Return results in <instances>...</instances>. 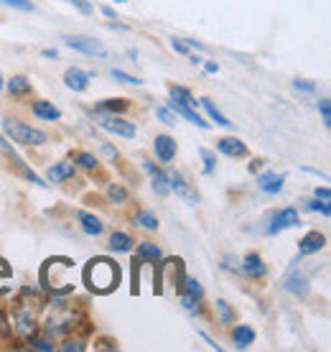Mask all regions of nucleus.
<instances>
[{
  "instance_id": "1",
  "label": "nucleus",
  "mask_w": 331,
  "mask_h": 352,
  "mask_svg": "<svg viewBox=\"0 0 331 352\" xmlns=\"http://www.w3.org/2000/svg\"><path fill=\"white\" fill-rule=\"evenodd\" d=\"M82 278H84L89 291H95V294H110L120 283V265L115 263V261H110V258H92L84 265Z\"/></svg>"
},
{
  "instance_id": "2",
  "label": "nucleus",
  "mask_w": 331,
  "mask_h": 352,
  "mask_svg": "<svg viewBox=\"0 0 331 352\" xmlns=\"http://www.w3.org/2000/svg\"><path fill=\"white\" fill-rule=\"evenodd\" d=\"M3 133H5L13 143H18V146H36V148H38V146H46V143H49V133L38 131L34 125L21 123L16 118H5V120H3Z\"/></svg>"
},
{
  "instance_id": "3",
  "label": "nucleus",
  "mask_w": 331,
  "mask_h": 352,
  "mask_svg": "<svg viewBox=\"0 0 331 352\" xmlns=\"http://www.w3.org/2000/svg\"><path fill=\"white\" fill-rule=\"evenodd\" d=\"M95 120H97V125H100L102 131L113 133V135H120V138H135V133H138L135 123L125 120V118H120V115L95 113Z\"/></svg>"
},
{
  "instance_id": "4",
  "label": "nucleus",
  "mask_w": 331,
  "mask_h": 352,
  "mask_svg": "<svg viewBox=\"0 0 331 352\" xmlns=\"http://www.w3.org/2000/svg\"><path fill=\"white\" fill-rule=\"evenodd\" d=\"M301 225V214H298L296 207H286L280 212H271V222L265 228V235H278L288 228H298Z\"/></svg>"
},
{
  "instance_id": "5",
  "label": "nucleus",
  "mask_w": 331,
  "mask_h": 352,
  "mask_svg": "<svg viewBox=\"0 0 331 352\" xmlns=\"http://www.w3.org/2000/svg\"><path fill=\"white\" fill-rule=\"evenodd\" d=\"M64 44L74 49L79 54H87V56H107V46L102 41H97L92 36H61Z\"/></svg>"
},
{
  "instance_id": "6",
  "label": "nucleus",
  "mask_w": 331,
  "mask_h": 352,
  "mask_svg": "<svg viewBox=\"0 0 331 352\" xmlns=\"http://www.w3.org/2000/svg\"><path fill=\"white\" fill-rule=\"evenodd\" d=\"M166 174H168V184H171V189L181 197L183 202H186V204H199V194L194 192L192 184L183 179L181 171H174V168H171V171H166Z\"/></svg>"
},
{
  "instance_id": "7",
  "label": "nucleus",
  "mask_w": 331,
  "mask_h": 352,
  "mask_svg": "<svg viewBox=\"0 0 331 352\" xmlns=\"http://www.w3.org/2000/svg\"><path fill=\"white\" fill-rule=\"evenodd\" d=\"M240 273L247 276L250 281H262L268 276V265L262 263V258L258 253H247L242 258V263H240Z\"/></svg>"
},
{
  "instance_id": "8",
  "label": "nucleus",
  "mask_w": 331,
  "mask_h": 352,
  "mask_svg": "<svg viewBox=\"0 0 331 352\" xmlns=\"http://www.w3.org/2000/svg\"><path fill=\"white\" fill-rule=\"evenodd\" d=\"M92 72H84L79 67H71V69L64 72V85L71 89V92H87L89 82H92Z\"/></svg>"
},
{
  "instance_id": "9",
  "label": "nucleus",
  "mask_w": 331,
  "mask_h": 352,
  "mask_svg": "<svg viewBox=\"0 0 331 352\" xmlns=\"http://www.w3.org/2000/svg\"><path fill=\"white\" fill-rule=\"evenodd\" d=\"M143 168L150 174V186H153V192H156L158 197H168V192H171L168 174H166V171H161L153 161H143Z\"/></svg>"
},
{
  "instance_id": "10",
  "label": "nucleus",
  "mask_w": 331,
  "mask_h": 352,
  "mask_svg": "<svg viewBox=\"0 0 331 352\" xmlns=\"http://www.w3.org/2000/svg\"><path fill=\"white\" fill-rule=\"evenodd\" d=\"M323 245H326V235L323 232H319V230H311V232H306L304 238H301V243H298V256H314V253H319V250H323Z\"/></svg>"
},
{
  "instance_id": "11",
  "label": "nucleus",
  "mask_w": 331,
  "mask_h": 352,
  "mask_svg": "<svg viewBox=\"0 0 331 352\" xmlns=\"http://www.w3.org/2000/svg\"><path fill=\"white\" fill-rule=\"evenodd\" d=\"M166 105L174 110L176 118H183V120H189V123L199 125V128H204V131L209 128V123H207V120H204V118H201V115L196 113V110H194L192 105H186V102H179V100H174V97H171V100H168Z\"/></svg>"
},
{
  "instance_id": "12",
  "label": "nucleus",
  "mask_w": 331,
  "mask_h": 352,
  "mask_svg": "<svg viewBox=\"0 0 331 352\" xmlns=\"http://www.w3.org/2000/svg\"><path fill=\"white\" fill-rule=\"evenodd\" d=\"M153 151H156V159L163 164V166H168L171 161L176 159V141L171 138V135H156V141H153Z\"/></svg>"
},
{
  "instance_id": "13",
  "label": "nucleus",
  "mask_w": 331,
  "mask_h": 352,
  "mask_svg": "<svg viewBox=\"0 0 331 352\" xmlns=\"http://www.w3.org/2000/svg\"><path fill=\"white\" fill-rule=\"evenodd\" d=\"M286 291H290L293 296H298V299H306L308 296V291H311V286H308V278H306V273L301 271H290L286 276Z\"/></svg>"
},
{
  "instance_id": "14",
  "label": "nucleus",
  "mask_w": 331,
  "mask_h": 352,
  "mask_svg": "<svg viewBox=\"0 0 331 352\" xmlns=\"http://www.w3.org/2000/svg\"><path fill=\"white\" fill-rule=\"evenodd\" d=\"M77 220H79V225H82V230H84V235H89V238H100V235L105 232V222L100 220L97 214H92V212L79 210Z\"/></svg>"
},
{
  "instance_id": "15",
  "label": "nucleus",
  "mask_w": 331,
  "mask_h": 352,
  "mask_svg": "<svg viewBox=\"0 0 331 352\" xmlns=\"http://www.w3.org/2000/svg\"><path fill=\"white\" fill-rule=\"evenodd\" d=\"M283 182H286V176L283 174L265 171V174L258 176V189H260L262 194H268V197H275V194L283 189Z\"/></svg>"
},
{
  "instance_id": "16",
  "label": "nucleus",
  "mask_w": 331,
  "mask_h": 352,
  "mask_svg": "<svg viewBox=\"0 0 331 352\" xmlns=\"http://www.w3.org/2000/svg\"><path fill=\"white\" fill-rule=\"evenodd\" d=\"M46 176H49V182H54V184H61V182H69V179L77 176V166H74L69 159H64V161H59V164H54Z\"/></svg>"
},
{
  "instance_id": "17",
  "label": "nucleus",
  "mask_w": 331,
  "mask_h": 352,
  "mask_svg": "<svg viewBox=\"0 0 331 352\" xmlns=\"http://www.w3.org/2000/svg\"><path fill=\"white\" fill-rule=\"evenodd\" d=\"M217 151L225 153V156H229V159H244V156L250 153L247 146H244L242 141H237V138H219Z\"/></svg>"
},
{
  "instance_id": "18",
  "label": "nucleus",
  "mask_w": 331,
  "mask_h": 352,
  "mask_svg": "<svg viewBox=\"0 0 331 352\" xmlns=\"http://www.w3.org/2000/svg\"><path fill=\"white\" fill-rule=\"evenodd\" d=\"M31 110H34L36 118H41V120H46V123H56V120H61V110L59 107H54L49 100H36L34 105H31Z\"/></svg>"
},
{
  "instance_id": "19",
  "label": "nucleus",
  "mask_w": 331,
  "mask_h": 352,
  "mask_svg": "<svg viewBox=\"0 0 331 352\" xmlns=\"http://www.w3.org/2000/svg\"><path fill=\"white\" fill-rule=\"evenodd\" d=\"M125 110H130V100H125V97H110V100H100L95 105V113H107V115H120Z\"/></svg>"
},
{
  "instance_id": "20",
  "label": "nucleus",
  "mask_w": 331,
  "mask_h": 352,
  "mask_svg": "<svg viewBox=\"0 0 331 352\" xmlns=\"http://www.w3.org/2000/svg\"><path fill=\"white\" fill-rule=\"evenodd\" d=\"M8 92L13 100H23V97H28L34 92V87H31V80H28L26 74H16V77L8 80Z\"/></svg>"
},
{
  "instance_id": "21",
  "label": "nucleus",
  "mask_w": 331,
  "mask_h": 352,
  "mask_svg": "<svg viewBox=\"0 0 331 352\" xmlns=\"http://www.w3.org/2000/svg\"><path fill=\"white\" fill-rule=\"evenodd\" d=\"M232 342H235L237 350H247L255 342V329L250 324H237L232 329Z\"/></svg>"
},
{
  "instance_id": "22",
  "label": "nucleus",
  "mask_w": 331,
  "mask_h": 352,
  "mask_svg": "<svg viewBox=\"0 0 331 352\" xmlns=\"http://www.w3.org/2000/svg\"><path fill=\"white\" fill-rule=\"evenodd\" d=\"M135 258H138L140 263H146V261L156 263V261H161V258H163V253H161V248H158L156 243H148V240H143V243L138 245V250H135Z\"/></svg>"
},
{
  "instance_id": "23",
  "label": "nucleus",
  "mask_w": 331,
  "mask_h": 352,
  "mask_svg": "<svg viewBox=\"0 0 331 352\" xmlns=\"http://www.w3.org/2000/svg\"><path fill=\"white\" fill-rule=\"evenodd\" d=\"M107 245H110L113 253H130L133 245H135V240H133L128 232H120V230H117V232L110 235V243H107Z\"/></svg>"
},
{
  "instance_id": "24",
  "label": "nucleus",
  "mask_w": 331,
  "mask_h": 352,
  "mask_svg": "<svg viewBox=\"0 0 331 352\" xmlns=\"http://www.w3.org/2000/svg\"><path fill=\"white\" fill-rule=\"evenodd\" d=\"M201 107H204V110L209 113V118H212V120H214V123H217V125H222V128H227V131H232V128H235V123H232V120H227L225 115L219 113L217 105L212 102L209 97H201Z\"/></svg>"
},
{
  "instance_id": "25",
  "label": "nucleus",
  "mask_w": 331,
  "mask_h": 352,
  "mask_svg": "<svg viewBox=\"0 0 331 352\" xmlns=\"http://www.w3.org/2000/svg\"><path fill=\"white\" fill-rule=\"evenodd\" d=\"M71 161H74V166L84 168V171H95V168L100 166V159H97L95 153H89V151H77V153L71 156Z\"/></svg>"
},
{
  "instance_id": "26",
  "label": "nucleus",
  "mask_w": 331,
  "mask_h": 352,
  "mask_svg": "<svg viewBox=\"0 0 331 352\" xmlns=\"http://www.w3.org/2000/svg\"><path fill=\"white\" fill-rule=\"evenodd\" d=\"M168 95L174 97V100H179V102H186V105H196V97H194V92L189 87H183V85H171L168 87Z\"/></svg>"
},
{
  "instance_id": "27",
  "label": "nucleus",
  "mask_w": 331,
  "mask_h": 352,
  "mask_svg": "<svg viewBox=\"0 0 331 352\" xmlns=\"http://www.w3.org/2000/svg\"><path fill=\"white\" fill-rule=\"evenodd\" d=\"M133 225H138L143 230H158V217L148 210H140L135 217H133Z\"/></svg>"
},
{
  "instance_id": "28",
  "label": "nucleus",
  "mask_w": 331,
  "mask_h": 352,
  "mask_svg": "<svg viewBox=\"0 0 331 352\" xmlns=\"http://www.w3.org/2000/svg\"><path fill=\"white\" fill-rule=\"evenodd\" d=\"M128 197H130V192L125 189L122 184H117V182H113V184H107V199L115 204H125L128 202Z\"/></svg>"
},
{
  "instance_id": "29",
  "label": "nucleus",
  "mask_w": 331,
  "mask_h": 352,
  "mask_svg": "<svg viewBox=\"0 0 331 352\" xmlns=\"http://www.w3.org/2000/svg\"><path fill=\"white\" fill-rule=\"evenodd\" d=\"M179 296H181V307L186 314H192V317L201 314V299H196V296H192V294H186V291H181Z\"/></svg>"
},
{
  "instance_id": "30",
  "label": "nucleus",
  "mask_w": 331,
  "mask_h": 352,
  "mask_svg": "<svg viewBox=\"0 0 331 352\" xmlns=\"http://www.w3.org/2000/svg\"><path fill=\"white\" fill-rule=\"evenodd\" d=\"M28 347H31V350H38V352H54V347H56V344L52 342V337L34 335V337H28Z\"/></svg>"
},
{
  "instance_id": "31",
  "label": "nucleus",
  "mask_w": 331,
  "mask_h": 352,
  "mask_svg": "<svg viewBox=\"0 0 331 352\" xmlns=\"http://www.w3.org/2000/svg\"><path fill=\"white\" fill-rule=\"evenodd\" d=\"M217 314H219V322H222V324H232V322L237 319V314L232 311V307H229L225 299H217Z\"/></svg>"
},
{
  "instance_id": "32",
  "label": "nucleus",
  "mask_w": 331,
  "mask_h": 352,
  "mask_svg": "<svg viewBox=\"0 0 331 352\" xmlns=\"http://www.w3.org/2000/svg\"><path fill=\"white\" fill-rule=\"evenodd\" d=\"M199 156L204 159V174L212 176L214 174V168H217V153L209 148H199Z\"/></svg>"
},
{
  "instance_id": "33",
  "label": "nucleus",
  "mask_w": 331,
  "mask_h": 352,
  "mask_svg": "<svg viewBox=\"0 0 331 352\" xmlns=\"http://www.w3.org/2000/svg\"><path fill=\"white\" fill-rule=\"evenodd\" d=\"M18 168H21V174L26 176V179H28V182H31V184L41 186V189H46V186H49V182H44V179H41V176L36 174V171H31V168L26 166V161H23V159L18 161Z\"/></svg>"
},
{
  "instance_id": "34",
  "label": "nucleus",
  "mask_w": 331,
  "mask_h": 352,
  "mask_svg": "<svg viewBox=\"0 0 331 352\" xmlns=\"http://www.w3.org/2000/svg\"><path fill=\"white\" fill-rule=\"evenodd\" d=\"M181 291H186V294H192V296H196V299H201L204 296V289H201V283L196 281V278H183V289Z\"/></svg>"
},
{
  "instance_id": "35",
  "label": "nucleus",
  "mask_w": 331,
  "mask_h": 352,
  "mask_svg": "<svg viewBox=\"0 0 331 352\" xmlns=\"http://www.w3.org/2000/svg\"><path fill=\"white\" fill-rule=\"evenodd\" d=\"M61 350H64V352H71V350L82 352V350H87V342H84L82 337H74V340H71V337H67V340H64V344H61Z\"/></svg>"
},
{
  "instance_id": "36",
  "label": "nucleus",
  "mask_w": 331,
  "mask_h": 352,
  "mask_svg": "<svg viewBox=\"0 0 331 352\" xmlns=\"http://www.w3.org/2000/svg\"><path fill=\"white\" fill-rule=\"evenodd\" d=\"M156 115L161 118V123H166V125H176V123H179V120H176V113L168 105L156 107Z\"/></svg>"
},
{
  "instance_id": "37",
  "label": "nucleus",
  "mask_w": 331,
  "mask_h": 352,
  "mask_svg": "<svg viewBox=\"0 0 331 352\" xmlns=\"http://www.w3.org/2000/svg\"><path fill=\"white\" fill-rule=\"evenodd\" d=\"M306 210H311V212H321L323 217H329L331 214V207H329V202H319V199H308V202H306Z\"/></svg>"
},
{
  "instance_id": "38",
  "label": "nucleus",
  "mask_w": 331,
  "mask_h": 352,
  "mask_svg": "<svg viewBox=\"0 0 331 352\" xmlns=\"http://www.w3.org/2000/svg\"><path fill=\"white\" fill-rule=\"evenodd\" d=\"M110 74H113V80L125 82V85H143V80H138V77H133V74H128V72L122 69H113Z\"/></svg>"
},
{
  "instance_id": "39",
  "label": "nucleus",
  "mask_w": 331,
  "mask_h": 352,
  "mask_svg": "<svg viewBox=\"0 0 331 352\" xmlns=\"http://www.w3.org/2000/svg\"><path fill=\"white\" fill-rule=\"evenodd\" d=\"M319 110H321V120H323V125L329 128V125H331V102L326 100V97H321V100H319Z\"/></svg>"
},
{
  "instance_id": "40",
  "label": "nucleus",
  "mask_w": 331,
  "mask_h": 352,
  "mask_svg": "<svg viewBox=\"0 0 331 352\" xmlns=\"http://www.w3.org/2000/svg\"><path fill=\"white\" fill-rule=\"evenodd\" d=\"M293 87L298 89V92H308V95H314L316 89V82H311V80H293Z\"/></svg>"
},
{
  "instance_id": "41",
  "label": "nucleus",
  "mask_w": 331,
  "mask_h": 352,
  "mask_svg": "<svg viewBox=\"0 0 331 352\" xmlns=\"http://www.w3.org/2000/svg\"><path fill=\"white\" fill-rule=\"evenodd\" d=\"M67 3H69V6H74V8L79 10V13H84V16H89V13H92V3H89V0H67Z\"/></svg>"
},
{
  "instance_id": "42",
  "label": "nucleus",
  "mask_w": 331,
  "mask_h": 352,
  "mask_svg": "<svg viewBox=\"0 0 331 352\" xmlns=\"http://www.w3.org/2000/svg\"><path fill=\"white\" fill-rule=\"evenodd\" d=\"M0 3H5V6L18 8V10H34V3H31V0H0Z\"/></svg>"
},
{
  "instance_id": "43",
  "label": "nucleus",
  "mask_w": 331,
  "mask_h": 352,
  "mask_svg": "<svg viewBox=\"0 0 331 352\" xmlns=\"http://www.w3.org/2000/svg\"><path fill=\"white\" fill-rule=\"evenodd\" d=\"M0 151H5V153L10 156V161H13V164H18V161H21V156H18L16 151H13V146H8V141H5L3 135H0Z\"/></svg>"
},
{
  "instance_id": "44",
  "label": "nucleus",
  "mask_w": 331,
  "mask_h": 352,
  "mask_svg": "<svg viewBox=\"0 0 331 352\" xmlns=\"http://www.w3.org/2000/svg\"><path fill=\"white\" fill-rule=\"evenodd\" d=\"M171 49H174V52H179V54H189V44H186V41H181V38H171Z\"/></svg>"
},
{
  "instance_id": "45",
  "label": "nucleus",
  "mask_w": 331,
  "mask_h": 352,
  "mask_svg": "<svg viewBox=\"0 0 331 352\" xmlns=\"http://www.w3.org/2000/svg\"><path fill=\"white\" fill-rule=\"evenodd\" d=\"M314 197H316V199H321V202H329V199H331L329 186H316V189H314Z\"/></svg>"
},
{
  "instance_id": "46",
  "label": "nucleus",
  "mask_w": 331,
  "mask_h": 352,
  "mask_svg": "<svg viewBox=\"0 0 331 352\" xmlns=\"http://www.w3.org/2000/svg\"><path fill=\"white\" fill-rule=\"evenodd\" d=\"M10 276V265L5 263V261H3V258H0V278H3V281H5V278H8Z\"/></svg>"
},
{
  "instance_id": "47",
  "label": "nucleus",
  "mask_w": 331,
  "mask_h": 352,
  "mask_svg": "<svg viewBox=\"0 0 331 352\" xmlns=\"http://www.w3.org/2000/svg\"><path fill=\"white\" fill-rule=\"evenodd\" d=\"M10 327H8V317H5V311L0 309V332H8Z\"/></svg>"
},
{
  "instance_id": "48",
  "label": "nucleus",
  "mask_w": 331,
  "mask_h": 352,
  "mask_svg": "<svg viewBox=\"0 0 331 352\" xmlns=\"http://www.w3.org/2000/svg\"><path fill=\"white\" fill-rule=\"evenodd\" d=\"M204 72H207V74H217L219 64L217 62H207V64H204Z\"/></svg>"
},
{
  "instance_id": "49",
  "label": "nucleus",
  "mask_w": 331,
  "mask_h": 352,
  "mask_svg": "<svg viewBox=\"0 0 331 352\" xmlns=\"http://www.w3.org/2000/svg\"><path fill=\"white\" fill-rule=\"evenodd\" d=\"M199 337H204V340H207V344H209V347H212V350H222V347H219V344L217 342H214V340H212V337L209 335H207V332H199Z\"/></svg>"
},
{
  "instance_id": "50",
  "label": "nucleus",
  "mask_w": 331,
  "mask_h": 352,
  "mask_svg": "<svg viewBox=\"0 0 331 352\" xmlns=\"http://www.w3.org/2000/svg\"><path fill=\"white\" fill-rule=\"evenodd\" d=\"M100 347L102 350H117V342H113V340H100Z\"/></svg>"
},
{
  "instance_id": "51",
  "label": "nucleus",
  "mask_w": 331,
  "mask_h": 352,
  "mask_svg": "<svg viewBox=\"0 0 331 352\" xmlns=\"http://www.w3.org/2000/svg\"><path fill=\"white\" fill-rule=\"evenodd\" d=\"M41 56H44V59H59V52H56V49H44Z\"/></svg>"
},
{
  "instance_id": "52",
  "label": "nucleus",
  "mask_w": 331,
  "mask_h": 352,
  "mask_svg": "<svg viewBox=\"0 0 331 352\" xmlns=\"http://www.w3.org/2000/svg\"><path fill=\"white\" fill-rule=\"evenodd\" d=\"M102 151H105V156H107V159H117V151H115L113 148V146H107V143H105V146H102Z\"/></svg>"
},
{
  "instance_id": "53",
  "label": "nucleus",
  "mask_w": 331,
  "mask_h": 352,
  "mask_svg": "<svg viewBox=\"0 0 331 352\" xmlns=\"http://www.w3.org/2000/svg\"><path fill=\"white\" fill-rule=\"evenodd\" d=\"M102 16H105V18H115V21L120 18V16H117V13H115L113 8H110V6H102Z\"/></svg>"
},
{
  "instance_id": "54",
  "label": "nucleus",
  "mask_w": 331,
  "mask_h": 352,
  "mask_svg": "<svg viewBox=\"0 0 331 352\" xmlns=\"http://www.w3.org/2000/svg\"><path fill=\"white\" fill-rule=\"evenodd\" d=\"M189 62H192L194 67H199V64H201V56H196V54H192V56H189Z\"/></svg>"
},
{
  "instance_id": "55",
  "label": "nucleus",
  "mask_w": 331,
  "mask_h": 352,
  "mask_svg": "<svg viewBox=\"0 0 331 352\" xmlns=\"http://www.w3.org/2000/svg\"><path fill=\"white\" fill-rule=\"evenodd\" d=\"M0 92H3V74H0Z\"/></svg>"
},
{
  "instance_id": "56",
  "label": "nucleus",
  "mask_w": 331,
  "mask_h": 352,
  "mask_svg": "<svg viewBox=\"0 0 331 352\" xmlns=\"http://www.w3.org/2000/svg\"><path fill=\"white\" fill-rule=\"evenodd\" d=\"M115 3H125V0H115Z\"/></svg>"
}]
</instances>
